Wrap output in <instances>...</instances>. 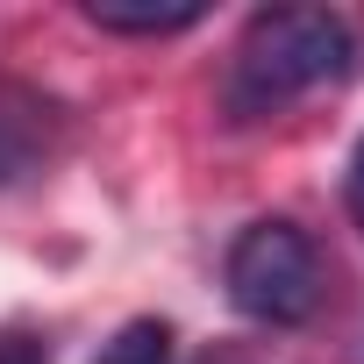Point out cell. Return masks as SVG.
<instances>
[{
    "label": "cell",
    "instance_id": "1",
    "mask_svg": "<svg viewBox=\"0 0 364 364\" xmlns=\"http://www.w3.org/2000/svg\"><path fill=\"white\" fill-rule=\"evenodd\" d=\"M350 72H357V36L336 8H264L243 22V36L222 65V114L236 129H250Z\"/></svg>",
    "mask_w": 364,
    "mask_h": 364
},
{
    "label": "cell",
    "instance_id": "2",
    "mask_svg": "<svg viewBox=\"0 0 364 364\" xmlns=\"http://www.w3.org/2000/svg\"><path fill=\"white\" fill-rule=\"evenodd\" d=\"M222 286H229V307L257 328H300L321 314V293H328V272H321V250L300 222L286 215H264L250 229H236L229 257H222Z\"/></svg>",
    "mask_w": 364,
    "mask_h": 364
},
{
    "label": "cell",
    "instance_id": "3",
    "mask_svg": "<svg viewBox=\"0 0 364 364\" xmlns=\"http://www.w3.org/2000/svg\"><path fill=\"white\" fill-rule=\"evenodd\" d=\"M58 136H65V114L36 93H0V193L29 186V178L58 157Z\"/></svg>",
    "mask_w": 364,
    "mask_h": 364
},
{
    "label": "cell",
    "instance_id": "4",
    "mask_svg": "<svg viewBox=\"0 0 364 364\" xmlns=\"http://www.w3.org/2000/svg\"><path fill=\"white\" fill-rule=\"evenodd\" d=\"M86 22L107 29V36H186L200 22V8H100V0H93Z\"/></svg>",
    "mask_w": 364,
    "mask_h": 364
},
{
    "label": "cell",
    "instance_id": "5",
    "mask_svg": "<svg viewBox=\"0 0 364 364\" xmlns=\"http://www.w3.org/2000/svg\"><path fill=\"white\" fill-rule=\"evenodd\" d=\"M93 364H171V328H164L157 314H136V321H122V328L100 343Z\"/></svg>",
    "mask_w": 364,
    "mask_h": 364
},
{
    "label": "cell",
    "instance_id": "6",
    "mask_svg": "<svg viewBox=\"0 0 364 364\" xmlns=\"http://www.w3.org/2000/svg\"><path fill=\"white\" fill-rule=\"evenodd\" d=\"M0 364H50V336H36V328H0Z\"/></svg>",
    "mask_w": 364,
    "mask_h": 364
},
{
    "label": "cell",
    "instance_id": "7",
    "mask_svg": "<svg viewBox=\"0 0 364 364\" xmlns=\"http://www.w3.org/2000/svg\"><path fill=\"white\" fill-rule=\"evenodd\" d=\"M343 200H350V215H357V229H364V143L350 150V171H343Z\"/></svg>",
    "mask_w": 364,
    "mask_h": 364
}]
</instances>
